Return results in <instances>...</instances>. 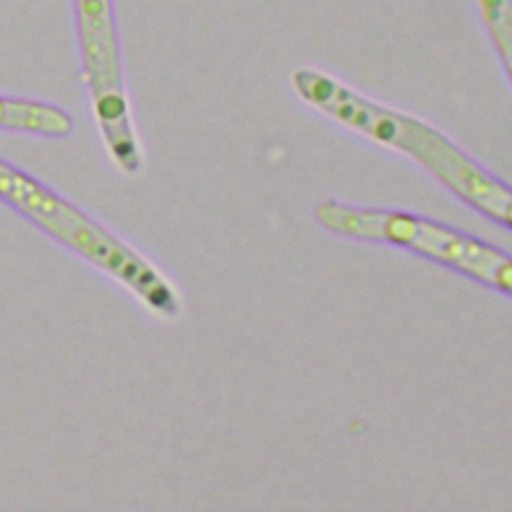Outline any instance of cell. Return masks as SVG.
I'll return each mask as SVG.
<instances>
[{"mask_svg":"<svg viewBox=\"0 0 512 512\" xmlns=\"http://www.w3.org/2000/svg\"><path fill=\"white\" fill-rule=\"evenodd\" d=\"M0 200L120 280L154 312L166 318L180 314V296L156 266L80 208L4 160H0Z\"/></svg>","mask_w":512,"mask_h":512,"instance_id":"cell-2","label":"cell"},{"mask_svg":"<svg viewBox=\"0 0 512 512\" xmlns=\"http://www.w3.org/2000/svg\"><path fill=\"white\" fill-rule=\"evenodd\" d=\"M292 90L338 124L410 156L460 200L512 228V188L484 170L432 124L374 102L316 68H296Z\"/></svg>","mask_w":512,"mask_h":512,"instance_id":"cell-1","label":"cell"},{"mask_svg":"<svg viewBox=\"0 0 512 512\" xmlns=\"http://www.w3.org/2000/svg\"><path fill=\"white\" fill-rule=\"evenodd\" d=\"M74 14L82 72L102 138L114 162L124 172H136L142 158L130 122L112 0H74Z\"/></svg>","mask_w":512,"mask_h":512,"instance_id":"cell-4","label":"cell"},{"mask_svg":"<svg viewBox=\"0 0 512 512\" xmlns=\"http://www.w3.org/2000/svg\"><path fill=\"white\" fill-rule=\"evenodd\" d=\"M476 4L512 82V0H476Z\"/></svg>","mask_w":512,"mask_h":512,"instance_id":"cell-6","label":"cell"},{"mask_svg":"<svg viewBox=\"0 0 512 512\" xmlns=\"http://www.w3.org/2000/svg\"><path fill=\"white\" fill-rule=\"evenodd\" d=\"M316 222L338 236L408 248L512 296V256L460 230L400 210L364 208L326 198Z\"/></svg>","mask_w":512,"mask_h":512,"instance_id":"cell-3","label":"cell"},{"mask_svg":"<svg viewBox=\"0 0 512 512\" xmlns=\"http://www.w3.org/2000/svg\"><path fill=\"white\" fill-rule=\"evenodd\" d=\"M0 128L40 136H66L72 130V118L62 108L46 102L0 96Z\"/></svg>","mask_w":512,"mask_h":512,"instance_id":"cell-5","label":"cell"}]
</instances>
